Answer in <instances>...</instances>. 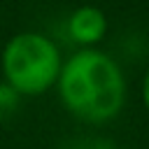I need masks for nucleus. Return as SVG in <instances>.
Masks as SVG:
<instances>
[{
  "mask_svg": "<svg viewBox=\"0 0 149 149\" xmlns=\"http://www.w3.org/2000/svg\"><path fill=\"white\" fill-rule=\"evenodd\" d=\"M19 98L21 95L16 91H12L5 81H0V119L14 114V109L19 107Z\"/></svg>",
  "mask_w": 149,
  "mask_h": 149,
  "instance_id": "20e7f679",
  "label": "nucleus"
},
{
  "mask_svg": "<svg viewBox=\"0 0 149 149\" xmlns=\"http://www.w3.org/2000/svg\"><path fill=\"white\" fill-rule=\"evenodd\" d=\"M63 61L58 44L49 35L37 30L14 33L0 51L2 81L19 95H42L56 88Z\"/></svg>",
  "mask_w": 149,
  "mask_h": 149,
  "instance_id": "f03ea898",
  "label": "nucleus"
},
{
  "mask_svg": "<svg viewBox=\"0 0 149 149\" xmlns=\"http://www.w3.org/2000/svg\"><path fill=\"white\" fill-rule=\"evenodd\" d=\"M56 91L63 107L86 123H107L126 105L123 70L98 47L77 49L63 61Z\"/></svg>",
  "mask_w": 149,
  "mask_h": 149,
  "instance_id": "f257e3e1",
  "label": "nucleus"
},
{
  "mask_svg": "<svg viewBox=\"0 0 149 149\" xmlns=\"http://www.w3.org/2000/svg\"><path fill=\"white\" fill-rule=\"evenodd\" d=\"M142 102H144V109L149 112V68L142 77Z\"/></svg>",
  "mask_w": 149,
  "mask_h": 149,
  "instance_id": "39448f33",
  "label": "nucleus"
},
{
  "mask_svg": "<svg viewBox=\"0 0 149 149\" xmlns=\"http://www.w3.org/2000/svg\"><path fill=\"white\" fill-rule=\"evenodd\" d=\"M65 33L79 49H91L107 35V16L95 5H79L65 21Z\"/></svg>",
  "mask_w": 149,
  "mask_h": 149,
  "instance_id": "7ed1b4c3",
  "label": "nucleus"
}]
</instances>
